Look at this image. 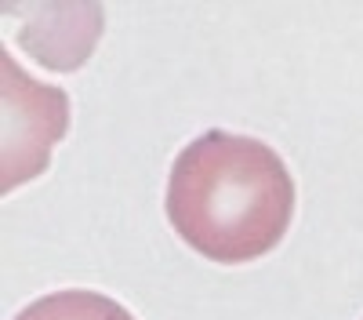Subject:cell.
I'll return each mask as SVG.
<instances>
[{"mask_svg": "<svg viewBox=\"0 0 363 320\" xmlns=\"http://www.w3.org/2000/svg\"><path fill=\"white\" fill-rule=\"evenodd\" d=\"M294 204V179L272 145L211 128L174 157L164 211L196 255L244 266L287 237Z\"/></svg>", "mask_w": 363, "mask_h": 320, "instance_id": "6da1fadb", "label": "cell"}, {"mask_svg": "<svg viewBox=\"0 0 363 320\" xmlns=\"http://www.w3.org/2000/svg\"><path fill=\"white\" fill-rule=\"evenodd\" d=\"M66 131L69 95L33 80L8 51H0V189L11 193L44 175Z\"/></svg>", "mask_w": 363, "mask_h": 320, "instance_id": "7a4b0ae2", "label": "cell"}, {"mask_svg": "<svg viewBox=\"0 0 363 320\" xmlns=\"http://www.w3.org/2000/svg\"><path fill=\"white\" fill-rule=\"evenodd\" d=\"M4 15L22 22L18 44L55 73L80 70L106 29V11L99 4H26Z\"/></svg>", "mask_w": 363, "mask_h": 320, "instance_id": "3957f363", "label": "cell"}, {"mask_svg": "<svg viewBox=\"0 0 363 320\" xmlns=\"http://www.w3.org/2000/svg\"><path fill=\"white\" fill-rule=\"evenodd\" d=\"M15 320H135V313L102 291L66 287L29 302L22 313H15Z\"/></svg>", "mask_w": 363, "mask_h": 320, "instance_id": "277c9868", "label": "cell"}]
</instances>
